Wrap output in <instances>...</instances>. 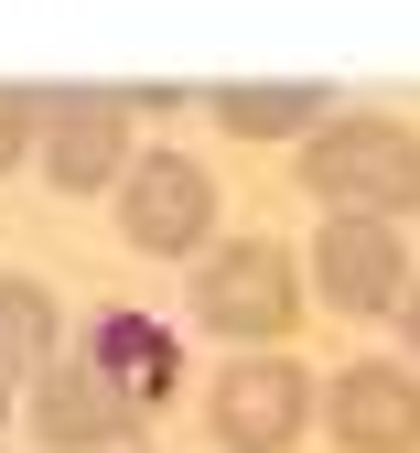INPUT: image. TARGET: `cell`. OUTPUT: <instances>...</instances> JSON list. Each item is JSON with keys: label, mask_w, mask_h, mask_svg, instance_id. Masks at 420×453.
<instances>
[{"label": "cell", "mask_w": 420, "mask_h": 453, "mask_svg": "<svg viewBox=\"0 0 420 453\" xmlns=\"http://www.w3.org/2000/svg\"><path fill=\"white\" fill-rule=\"evenodd\" d=\"M302 195L334 216H420V130L409 119H324L302 141Z\"/></svg>", "instance_id": "cell-1"}, {"label": "cell", "mask_w": 420, "mask_h": 453, "mask_svg": "<svg viewBox=\"0 0 420 453\" xmlns=\"http://www.w3.org/2000/svg\"><path fill=\"white\" fill-rule=\"evenodd\" d=\"M291 313H302V259L280 238H226V249L195 259V324L205 334L270 346V334H291Z\"/></svg>", "instance_id": "cell-2"}, {"label": "cell", "mask_w": 420, "mask_h": 453, "mask_svg": "<svg viewBox=\"0 0 420 453\" xmlns=\"http://www.w3.org/2000/svg\"><path fill=\"white\" fill-rule=\"evenodd\" d=\"M22 421H33L43 453H141V432H151V411H141L97 357H54V367L22 388Z\"/></svg>", "instance_id": "cell-3"}, {"label": "cell", "mask_w": 420, "mask_h": 453, "mask_svg": "<svg viewBox=\"0 0 420 453\" xmlns=\"http://www.w3.org/2000/svg\"><path fill=\"white\" fill-rule=\"evenodd\" d=\"M324 411V378H302L291 357H226V378L205 388V432L226 453H291Z\"/></svg>", "instance_id": "cell-4"}, {"label": "cell", "mask_w": 420, "mask_h": 453, "mask_svg": "<svg viewBox=\"0 0 420 453\" xmlns=\"http://www.w3.org/2000/svg\"><path fill=\"white\" fill-rule=\"evenodd\" d=\"M205 226H216V173L195 151L130 162V184H118V238H130L141 259H205Z\"/></svg>", "instance_id": "cell-5"}, {"label": "cell", "mask_w": 420, "mask_h": 453, "mask_svg": "<svg viewBox=\"0 0 420 453\" xmlns=\"http://www.w3.org/2000/svg\"><path fill=\"white\" fill-rule=\"evenodd\" d=\"M43 173H54V195L130 184V97L118 87H43Z\"/></svg>", "instance_id": "cell-6"}, {"label": "cell", "mask_w": 420, "mask_h": 453, "mask_svg": "<svg viewBox=\"0 0 420 453\" xmlns=\"http://www.w3.org/2000/svg\"><path fill=\"white\" fill-rule=\"evenodd\" d=\"M302 270H313V292L334 313H399L409 303V249H399L388 216H324Z\"/></svg>", "instance_id": "cell-7"}, {"label": "cell", "mask_w": 420, "mask_h": 453, "mask_svg": "<svg viewBox=\"0 0 420 453\" xmlns=\"http://www.w3.org/2000/svg\"><path fill=\"white\" fill-rule=\"evenodd\" d=\"M324 421H334L345 453H420V367H399V357H355V367H334Z\"/></svg>", "instance_id": "cell-8"}, {"label": "cell", "mask_w": 420, "mask_h": 453, "mask_svg": "<svg viewBox=\"0 0 420 453\" xmlns=\"http://www.w3.org/2000/svg\"><path fill=\"white\" fill-rule=\"evenodd\" d=\"M76 357H97L118 388H130L141 411H162L172 400V378H184V346L151 324V313H130V303H108V313H87V334H76Z\"/></svg>", "instance_id": "cell-9"}, {"label": "cell", "mask_w": 420, "mask_h": 453, "mask_svg": "<svg viewBox=\"0 0 420 453\" xmlns=\"http://www.w3.org/2000/svg\"><path fill=\"white\" fill-rule=\"evenodd\" d=\"M54 357H65V303H54L33 270H0V378L33 388Z\"/></svg>", "instance_id": "cell-10"}, {"label": "cell", "mask_w": 420, "mask_h": 453, "mask_svg": "<svg viewBox=\"0 0 420 453\" xmlns=\"http://www.w3.org/2000/svg\"><path fill=\"white\" fill-rule=\"evenodd\" d=\"M205 108H216V130H237V141H280V130H302V141H313V130L334 119L313 76H270V87H216Z\"/></svg>", "instance_id": "cell-11"}, {"label": "cell", "mask_w": 420, "mask_h": 453, "mask_svg": "<svg viewBox=\"0 0 420 453\" xmlns=\"http://www.w3.org/2000/svg\"><path fill=\"white\" fill-rule=\"evenodd\" d=\"M43 151V87H0V173Z\"/></svg>", "instance_id": "cell-12"}, {"label": "cell", "mask_w": 420, "mask_h": 453, "mask_svg": "<svg viewBox=\"0 0 420 453\" xmlns=\"http://www.w3.org/2000/svg\"><path fill=\"white\" fill-rule=\"evenodd\" d=\"M399 334H409V357H420V292H409V303H399Z\"/></svg>", "instance_id": "cell-13"}, {"label": "cell", "mask_w": 420, "mask_h": 453, "mask_svg": "<svg viewBox=\"0 0 420 453\" xmlns=\"http://www.w3.org/2000/svg\"><path fill=\"white\" fill-rule=\"evenodd\" d=\"M11 400H22V388H11V378H0V421H11Z\"/></svg>", "instance_id": "cell-14"}, {"label": "cell", "mask_w": 420, "mask_h": 453, "mask_svg": "<svg viewBox=\"0 0 420 453\" xmlns=\"http://www.w3.org/2000/svg\"><path fill=\"white\" fill-rule=\"evenodd\" d=\"M141 453H151V442H141Z\"/></svg>", "instance_id": "cell-15"}]
</instances>
